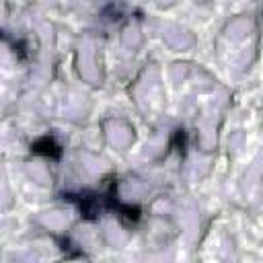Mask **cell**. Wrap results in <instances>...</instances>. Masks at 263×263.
I'll return each mask as SVG.
<instances>
[{
	"instance_id": "6da1fadb",
	"label": "cell",
	"mask_w": 263,
	"mask_h": 263,
	"mask_svg": "<svg viewBox=\"0 0 263 263\" xmlns=\"http://www.w3.org/2000/svg\"><path fill=\"white\" fill-rule=\"evenodd\" d=\"M35 152H41V154H49V156H60V146L51 140V138H43L39 142H35L31 146Z\"/></svg>"
}]
</instances>
